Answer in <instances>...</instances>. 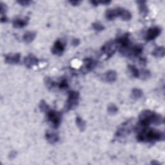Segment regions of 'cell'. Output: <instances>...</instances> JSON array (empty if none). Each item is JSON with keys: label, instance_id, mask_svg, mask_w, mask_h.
<instances>
[{"label": "cell", "instance_id": "6da1fadb", "mask_svg": "<svg viewBox=\"0 0 165 165\" xmlns=\"http://www.w3.org/2000/svg\"><path fill=\"white\" fill-rule=\"evenodd\" d=\"M138 132L137 139L141 143H156L164 140V133L158 130L143 127L138 125L136 127Z\"/></svg>", "mask_w": 165, "mask_h": 165}, {"label": "cell", "instance_id": "7a4b0ae2", "mask_svg": "<svg viewBox=\"0 0 165 165\" xmlns=\"http://www.w3.org/2000/svg\"><path fill=\"white\" fill-rule=\"evenodd\" d=\"M164 123V118L155 112L144 110L141 112L139 116L138 125L143 127H148L150 124L160 125Z\"/></svg>", "mask_w": 165, "mask_h": 165}, {"label": "cell", "instance_id": "3957f363", "mask_svg": "<svg viewBox=\"0 0 165 165\" xmlns=\"http://www.w3.org/2000/svg\"><path fill=\"white\" fill-rule=\"evenodd\" d=\"M80 99V93L77 91L71 90L69 92L68 98L64 106L65 112H69L74 109L78 105Z\"/></svg>", "mask_w": 165, "mask_h": 165}, {"label": "cell", "instance_id": "277c9868", "mask_svg": "<svg viewBox=\"0 0 165 165\" xmlns=\"http://www.w3.org/2000/svg\"><path fill=\"white\" fill-rule=\"evenodd\" d=\"M47 119L52 124L54 129H57L60 127L62 120V114L61 112L54 110H50L46 112Z\"/></svg>", "mask_w": 165, "mask_h": 165}, {"label": "cell", "instance_id": "5b68a950", "mask_svg": "<svg viewBox=\"0 0 165 165\" xmlns=\"http://www.w3.org/2000/svg\"><path fill=\"white\" fill-rule=\"evenodd\" d=\"M118 45L115 40H110L106 42L101 48V51L106 55V60L109 59L115 52Z\"/></svg>", "mask_w": 165, "mask_h": 165}, {"label": "cell", "instance_id": "8992f818", "mask_svg": "<svg viewBox=\"0 0 165 165\" xmlns=\"http://www.w3.org/2000/svg\"><path fill=\"white\" fill-rule=\"evenodd\" d=\"M115 41L118 46H119V51L127 49V48L130 46V34L128 32L124 34L121 36L116 39Z\"/></svg>", "mask_w": 165, "mask_h": 165}, {"label": "cell", "instance_id": "52a82bcc", "mask_svg": "<svg viewBox=\"0 0 165 165\" xmlns=\"http://www.w3.org/2000/svg\"><path fill=\"white\" fill-rule=\"evenodd\" d=\"M132 130V125L130 121H127L123 123L115 133V136L118 138H123L127 136L131 133Z\"/></svg>", "mask_w": 165, "mask_h": 165}, {"label": "cell", "instance_id": "ba28073f", "mask_svg": "<svg viewBox=\"0 0 165 165\" xmlns=\"http://www.w3.org/2000/svg\"><path fill=\"white\" fill-rule=\"evenodd\" d=\"M83 64L84 65L81 69V70L82 73L86 74L95 69V67L97 66V64H98V62L94 59H93V58L87 57L83 60Z\"/></svg>", "mask_w": 165, "mask_h": 165}, {"label": "cell", "instance_id": "9c48e42d", "mask_svg": "<svg viewBox=\"0 0 165 165\" xmlns=\"http://www.w3.org/2000/svg\"><path fill=\"white\" fill-rule=\"evenodd\" d=\"M161 33V28L159 27H154L150 28L147 31L145 36V40L147 41H152L156 39Z\"/></svg>", "mask_w": 165, "mask_h": 165}, {"label": "cell", "instance_id": "30bf717a", "mask_svg": "<svg viewBox=\"0 0 165 165\" xmlns=\"http://www.w3.org/2000/svg\"><path fill=\"white\" fill-rule=\"evenodd\" d=\"M65 49V43L60 40H57L54 43L52 48V52L54 55L60 56H61Z\"/></svg>", "mask_w": 165, "mask_h": 165}, {"label": "cell", "instance_id": "8fae6325", "mask_svg": "<svg viewBox=\"0 0 165 165\" xmlns=\"http://www.w3.org/2000/svg\"><path fill=\"white\" fill-rule=\"evenodd\" d=\"M21 54L19 53L16 54H8L5 56V61L7 64L16 65L20 62Z\"/></svg>", "mask_w": 165, "mask_h": 165}, {"label": "cell", "instance_id": "7c38bea8", "mask_svg": "<svg viewBox=\"0 0 165 165\" xmlns=\"http://www.w3.org/2000/svg\"><path fill=\"white\" fill-rule=\"evenodd\" d=\"M121 8H110L106 10L105 13V17L107 20L112 21L118 17H119Z\"/></svg>", "mask_w": 165, "mask_h": 165}, {"label": "cell", "instance_id": "4fadbf2b", "mask_svg": "<svg viewBox=\"0 0 165 165\" xmlns=\"http://www.w3.org/2000/svg\"><path fill=\"white\" fill-rule=\"evenodd\" d=\"M118 74L115 70H109L106 72L102 76V79L104 81L107 83H113L116 81Z\"/></svg>", "mask_w": 165, "mask_h": 165}, {"label": "cell", "instance_id": "5bb4252c", "mask_svg": "<svg viewBox=\"0 0 165 165\" xmlns=\"http://www.w3.org/2000/svg\"><path fill=\"white\" fill-rule=\"evenodd\" d=\"M39 61L37 58L33 54H29L24 59V64L28 69H31L33 66L37 65Z\"/></svg>", "mask_w": 165, "mask_h": 165}, {"label": "cell", "instance_id": "9a60e30c", "mask_svg": "<svg viewBox=\"0 0 165 165\" xmlns=\"http://www.w3.org/2000/svg\"><path fill=\"white\" fill-rule=\"evenodd\" d=\"M138 8H139V14L143 16V17H146L149 13V9L147 4L146 1H141V0H139V1L136 2Z\"/></svg>", "mask_w": 165, "mask_h": 165}, {"label": "cell", "instance_id": "2e32d148", "mask_svg": "<svg viewBox=\"0 0 165 165\" xmlns=\"http://www.w3.org/2000/svg\"><path fill=\"white\" fill-rule=\"evenodd\" d=\"M29 22V18L25 17L23 19L17 18L14 19L12 22V25L16 28H22L26 27Z\"/></svg>", "mask_w": 165, "mask_h": 165}, {"label": "cell", "instance_id": "e0dca14e", "mask_svg": "<svg viewBox=\"0 0 165 165\" xmlns=\"http://www.w3.org/2000/svg\"><path fill=\"white\" fill-rule=\"evenodd\" d=\"M45 138L46 141L50 144H54L59 141V136L58 135L54 132H46L45 133Z\"/></svg>", "mask_w": 165, "mask_h": 165}, {"label": "cell", "instance_id": "ac0fdd59", "mask_svg": "<svg viewBox=\"0 0 165 165\" xmlns=\"http://www.w3.org/2000/svg\"><path fill=\"white\" fill-rule=\"evenodd\" d=\"M36 37V33L35 32L28 31L23 34V40L27 43H30L34 40Z\"/></svg>", "mask_w": 165, "mask_h": 165}, {"label": "cell", "instance_id": "d6986e66", "mask_svg": "<svg viewBox=\"0 0 165 165\" xmlns=\"http://www.w3.org/2000/svg\"><path fill=\"white\" fill-rule=\"evenodd\" d=\"M119 17L121 18L123 21L124 22H128L130 21L132 19V14L130 11H129L128 10L124 9L123 8H121V11H120V14Z\"/></svg>", "mask_w": 165, "mask_h": 165}, {"label": "cell", "instance_id": "ffe728a7", "mask_svg": "<svg viewBox=\"0 0 165 165\" xmlns=\"http://www.w3.org/2000/svg\"><path fill=\"white\" fill-rule=\"evenodd\" d=\"M165 54V50L164 46H159L155 48L152 51V55L156 57H163Z\"/></svg>", "mask_w": 165, "mask_h": 165}, {"label": "cell", "instance_id": "44dd1931", "mask_svg": "<svg viewBox=\"0 0 165 165\" xmlns=\"http://www.w3.org/2000/svg\"><path fill=\"white\" fill-rule=\"evenodd\" d=\"M75 124L77 128L81 132H83L86 129V122L79 116H77L75 118Z\"/></svg>", "mask_w": 165, "mask_h": 165}, {"label": "cell", "instance_id": "7402d4cb", "mask_svg": "<svg viewBox=\"0 0 165 165\" xmlns=\"http://www.w3.org/2000/svg\"><path fill=\"white\" fill-rule=\"evenodd\" d=\"M143 95V91L139 89H133L132 90V98L134 99H139Z\"/></svg>", "mask_w": 165, "mask_h": 165}, {"label": "cell", "instance_id": "603a6c76", "mask_svg": "<svg viewBox=\"0 0 165 165\" xmlns=\"http://www.w3.org/2000/svg\"><path fill=\"white\" fill-rule=\"evenodd\" d=\"M129 70L132 74V75L135 77V78H139V70L137 69L136 66L132 65H129L128 66Z\"/></svg>", "mask_w": 165, "mask_h": 165}, {"label": "cell", "instance_id": "cb8c5ba5", "mask_svg": "<svg viewBox=\"0 0 165 165\" xmlns=\"http://www.w3.org/2000/svg\"><path fill=\"white\" fill-rule=\"evenodd\" d=\"M45 81V83L46 86L48 89H52L57 85L56 82L54 81H53L51 77H45V78L44 80Z\"/></svg>", "mask_w": 165, "mask_h": 165}, {"label": "cell", "instance_id": "d4e9b609", "mask_svg": "<svg viewBox=\"0 0 165 165\" xmlns=\"http://www.w3.org/2000/svg\"><path fill=\"white\" fill-rule=\"evenodd\" d=\"M151 76V73L148 70H141L139 71V77L142 80H147Z\"/></svg>", "mask_w": 165, "mask_h": 165}, {"label": "cell", "instance_id": "484cf974", "mask_svg": "<svg viewBox=\"0 0 165 165\" xmlns=\"http://www.w3.org/2000/svg\"><path fill=\"white\" fill-rule=\"evenodd\" d=\"M39 107H40V109L41 112L45 113H46L47 112L51 110L49 105L46 103V102L45 100H41L40 101V103L39 104Z\"/></svg>", "mask_w": 165, "mask_h": 165}, {"label": "cell", "instance_id": "4316f807", "mask_svg": "<svg viewBox=\"0 0 165 165\" xmlns=\"http://www.w3.org/2000/svg\"><path fill=\"white\" fill-rule=\"evenodd\" d=\"M107 110H108V112H109V114L114 115V114H116L118 113L119 109H118V106H116L115 104L110 103L108 106Z\"/></svg>", "mask_w": 165, "mask_h": 165}, {"label": "cell", "instance_id": "83f0119b", "mask_svg": "<svg viewBox=\"0 0 165 165\" xmlns=\"http://www.w3.org/2000/svg\"><path fill=\"white\" fill-rule=\"evenodd\" d=\"M92 27L95 31H98V32H101L104 29V26L99 22H95L92 23Z\"/></svg>", "mask_w": 165, "mask_h": 165}, {"label": "cell", "instance_id": "f1b7e54d", "mask_svg": "<svg viewBox=\"0 0 165 165\" xmlns=\"http://www.w3.org/2000/svg\"><path fill=\"white\" fill-rule=\"evenodd\" d=\"M58 86H59V88L61 90H65L68 89L69 87V83H68V81L66 79H63L61 82L58 84Z\"/></svg>", "mask_w": 165, "mask_h": 165}, {"label": "cell", "instance_id": "f546056e", "mask_svg": "<svg viewBox=\"0 0 165 165\" xmlns=\"http://www.w3.org/2000/svg\"><path fill=\"white\" fill-rule=\"evenodd\" d=\"M0 6H1V15L2 16H5V13L7 11V7L5 4H4L3 3H0Z\"/></svg>", "mask_w": 165, "mask_h": 165}, {"label": "cell", "instance_id": "4dcf8cb0", "mask_svg": "<svg viewBox=\"0 0 165 165\" xmlns=\"http://www.w3.org/2000/svg\"><path fill=\"white\" fill-rule=\"evenodd\" d=\"M17 3L22 6H28L32 3V2L28 1V0H23V1H17Z\"/></svg>", "mask_w": 165, "mask_h": 165}, {"label": "cell", "instance_id": "1f68e13d", "mask_svg": "<svg viewBox=\"0 0 165 165\" xmlns=\"http://www.w3.org/2000/svg\"><path fill=\"white\" fill-rule=\"evenodd\" d=\"M80 44V40H79V39L75 38L72 41V45L74 46H77Z\"/></svg>", "mask_w": 165, "mask_h": 165}, {"label": "cell", "instance_id": "d6a6232c", "mask_svg": "<svg viewBox=\"0 0 165 165\" xmlns=\"http://www.w3.org/2000/svg\"><path fill=\"white\" fill-rule=\"evenodd\" d=\"M72 6H78L81 3V1H69V2Z\"/></svg>", "mask_w": 165, "mask_h": 165}, {"label": "cell", "instance_id": "836d02e7", "mask_svg": "<svg viewBox=\"0 0 165 165\" xmlns=\"http://www.w3.org/2000/svg\"><path fill=\"white\" fill-rule=\"evenodd\" d=\"M99 3L104 5H108L110 3H111V1H101V2H99Z\"/></svg>", "mask_w": 165, "mask_h": 165}, {"label": "cell", "instance_id": "e575fe53", "mask_svg": "<svg viewBox=\"0 0 165 165\" xmlns=\"http://www.w3.org/2000/svg\"><path fill=\"white\" fill-rule=\"evenodd\" d=\"M8 21V18L6 16H2L1 17V22L2 23H5Z\"/></svg>", "mask_w": 165, "mask_h": 165}, {"label": "cell", "instance_id": "d590c367", "mask_svg": "<svg viewBox=\"0 0 165 165\" xmlns=\"http://www.w3.org/2000/svg\"><path fill=\"white\" fill-rule=\"evenodd\" d=\"M90 3L92 5H94V6H95V7H97V6H98L99 3V2H98V1H90Z\"/></svg>", "mask_w": 165, "mask_h": 165}, {"label": "cell", "instance_id": "8d00e7d4", "mask_svg": "<svg viewBox=\"0 0 165 165\" xmlns=\"http://www.w3.org/2000/svg\"><path fill=\"white\" fill-rule=\"evenodd\" d=\"M16 153L15 152H11V153H10V158H11H11H12V156L13 157V158H14L15 157H16Z\"/></svg>", "mask_w": 165, "mask_h": 165}, {"label": "cell", "instance_id": "74e56055", "mask_svg": "<svg viewBox=\"0 0 165 165\" xmlns=\"http://www.w3.org/2000/svg\"><path fill=\"white\" fill-rule=\"evenodd\" d=\"M151 164H159V163H158V162H157V161H152V162L151 163Z\"/></svg>", "mask_w": 165, "mask_h": 165}]
</instances>
